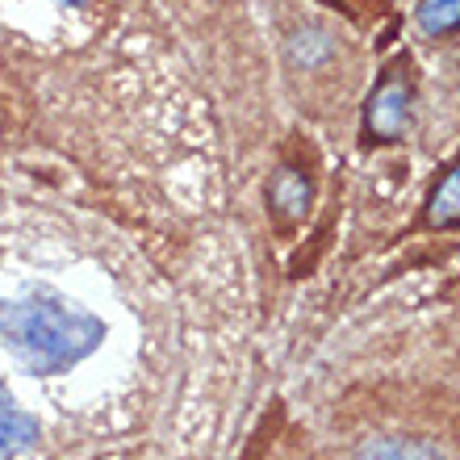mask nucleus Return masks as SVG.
<instances>
[{
	"label": "nucleus",
	"instance_id": "f257e3e1",
	"mask_svg": "<svg viewBox=\"0 0 460 460\" xmlns=\"http://www.w3.org/2000/svg\"><path fill=\"white\" fill-rule=\"evenodd\" d=\"M105 340L97 314L55 293H25L0 302V343L17 351L34 373H63Z\"/></svg>",
	"mask_w": 460,
	"mask_h": 460
},
{
	"label": "nucleus",
	"instance_id": "f03ea898",
	"mask_svg": "<svg viewBox=\"0 0 460 460\" xmlns=\"http://www.w3.org/2000/svg\"><path fill=\"white\" fill-rule=\"evenodd\" d=\"M406 118H411V88L402 84L398 75H389L368 101V134L389 143V138H398L406 130Z\"/></svg>",
	"mask_w": 460,
	"mask_h": 460
},
{
	"label": "nucleus",
	"instance_id": "7ed1b4c3",
	"mask_svg": "<svg viewBox=\"0 0 460 460\" xmlns=\"http://www.w3.org/2000/svg\"><path fill=\"white\" fill-rule=\"evenodd\" d=\"M34 439H38V419H30L0 385V460H13L17 452L30 448Z\"/></svg>",
	"mask_w": 460,
	"mask_h": 460
},
{
	"label": "nucleus",
	"instance_id": "20e7f679",
	"mask_svg": "<svg viewBox=\"0 0 460 460\" xmlns=\"http://www.w3.org/2000/svg\"><path fill=\"white\" fill-rule=\"evenodd\" d=\"M427 222L431 226H460V164L439 181V189L427 201Z\"/></svg>",
	"mask_w": 460,
	"mask_h": 460
},
{
	"label": "nucleus",
	"instance_id": "39448f33",
	"mask_svg": "<svg viewBox=\"0 0 460 460\" xmlns=\"http://www.w3.org/2000/svg\"><path fill=\"white\" fill-rule=\"evenodd\" d=\"M305 201H310V184H305V176H297V172H280L277 181H272V206L285 214V218H297L305 209Z\"/></svg>",
	"mask_w": 460,
	"mask_h": 460
},
{
	"label": "nucleus",
	"instance_id": "423d86ee",
	"mask_svg": "<svg viewBox=\"0 0 460 460\" xmlns=\"http://www.w3.org/2000/svg\"><path fill=\"white\" fill-rule=\"evenodd\" d=\"M419 25L436 38L460 30V0H419Z\"/></svg>",
	"mask_w": 460,
	"mask_h": 460
},
{
	"label": "nucleus",
	"instance_id": "0eeeda50",
	"mask_svg": "<svg viewBox=\"0 0 460 460\" xmlns=\"http://www.w3.org/2000/svg\"><path fill=\"white\" fill-rule=\"evenodd\" d=\"M368 460H431L423 448H402V444H389V448L373 452Z\"/></svg>",
	"mask_w": 460,
	"mask_h": 460
},
{
	"label": "nucleus",
	"instance_id": "6e6552de",
	"mask_svg": "<svg viewBox=\"0 0 460 460\" xmlns=\"http://www.w3.org/2000/svg\"><path fill=\"white\" fill-rule=\"evenodd\" d=\"M63 4H88V0H63Z\"/></svg>",
	"mask_w": 460,
	"mask_h": 460
}]
</instances>
